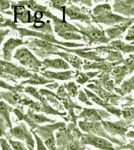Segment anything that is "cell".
Returning <instances> with one entry per match:
<instances>
[{"mask_svg":"<svg viewBox=\"0 0 134 150\" xmlns=\"http://www.w3.org/2000/svg\"><path fill=\"white\" fill-rule=\"evenodd\" d=\"M10 143L15 150H27L25 147L24 144L22 143L21 142L10 140Z\"/></svg>","mask_w":134,"mask_h":150,"instance_id":"4fadbf2b","label":"cell"},{"mask_svg":"<svg viewBox=\"0 0 134 150\" xmlns=\"http://www.w3.org/2000/svg\"><path fill=\"white\" fill-rule=\"evenodd\" d=\"M64 37L66 39L69 40L80 39V38H81L79 35H76L73 33L71 32H67L65 33Z\"/></svg>","mask_w":134,"mask_h":150,"instance_id":"2e32d148","label":"cell"},{"mask_svg":"<svg viewBox=\"0 0 134 150\" xmlns=\"http://www.w3.org/2000/svg\"><path fill=\"white\" fill-rule=\"evenodd\" d=\"M81 141L83 143L93 145V146L101 150H115V148H113V145L110 142L105 139L96 136L93 134L83 136L82 137Z\"/></svg>","mask_w":134,"mask_h":150,"instance_id":"3957f363","label":"cell"},{"mask_svg":"<svg viewBox=\"0 0 134 150\" xmlns=\"http://www.w3.org/2000/svg\"><path fill=\"white\" fill-rule=\"evenodd\" d=\"M20 41H16L15 40H10L5 45V48L6 50L11 51L14 48H15L16 47H17L18 45H19L20 44Z\"/></svg>","mask_w":134,"mask_h":150,"instance_id":"7c38bea8","label":"cell"},{"mask_svg":"<svg viewBox=\"0 0 134 150\" xmlns=\"http://www.w3.org/2000/svg\"><path fill=\"white\" fill-rule=\"evenodd\" d=\"M104 87L105 89L109 92H112L114 88L113 82L112 81L109 80L105 82Z\"/></svg>","mask_w":134,"mask_h":150,"instance_id":"d6986e66","label":"cell"},{"mask_svg":"<svg viewBox=\"0 0 134 150\" xmlns=\"http://www.w3.org/2000/svg\"><path fill=\"white\" fill-rule=\"evenodd\" d=\"M35 136L36 137L37 143V150H47L46 149L43 144V142H42L41 140L38 138V137L36 136V135L34 134Z\"/></svg>","mask_w":134,"mask_h":150,"instance_id":"ffe728a7","label":"cell"},{"mask_svg":"<svg viewBox=\"0 0 134 150\" xmlns=\"http://www.w3.org/2000/svg\"><path fill=\"white\" fill-rule=\"evenodd\" d=\"M131 144L129 145L124 146V145L122 146H119V148H115V150H120L121 149H130L131 150H134V141H131Z\"/></svg>","mask_w":134,"mask_h":150,"instance_id":"ac0fdd59","label":"cell"},{"mask_svg":"<svg viewBox=\"0 0 134 150\" xmlns=\"http://www.w3.org/2000/svg\"><path fill=\"white\" fill-rule=\"evenodd\" d=\"M77 149V146L75 144H71L68 147V150H76Z\"/></svg>","mask_w":134,"mask_h":150,"instance_id":"83f0119b","label":"cell"},{"mask_svg":"<svg viewBox=\"0 0 134 150\" xmlns=\"http://www.w3.org/2000/svg\"><path fill=\"white\" fill-rule=\"evenodd\" d=\"M121 30L119 29L118 28H112L110 29H108L106 32L107 34L108 35L109 37L112 38H115L118 37L122 33Z\"/></svg>","mask_w":134,"mask_h":150,"instance_id":"ba28073f","label":"cell"},{"mask_svg":"<svg viewBox=\"0 0 134 150\" xmlns=\"http://www.w3.org/2000/svg\"><path fill=\"white\" fill-rule=\"evenodd\" d=\"M63 27L64 28V29H66L69 32H74V31H76L75 27L72 26L71 24H68L67 23H64L63 24Z\"/></svg>","mask_w":134,"mask_h":150,"instance_id":"44dd1931","label":"cell"},{"mask_svg":"<svg viewBox=\"0 0 134 150\" xmlns=\"http://www.w3.org/2000/svg\"><path fill=\"white\" fill-rule=\"evenodd\" d=\"M127 70L124 69V67H123L118 66L115 67L112 71L113 75L115 76H118L120 75V74H125Z\"/></svg>","mask_w":134,"mask_h":150,"instance_id":"9a60e30c","label":"cell"},{"mask_svg":"<svg viewBox=\"0 0 134 150\" xmlns=\"http://www.w3.org/2000/svg\"><path fill=\"white\" fill-rule=\"evenodd\" d=\"M1 147L3 150H12L5 140L1 139Z\"/></svg>","mask_w":134,"mask_h":150,"instance_id":"cb8c5ba5","label":"cell"},{"mask_svg":"<svg viewBox=\"0 0 134 150\" xmlns=\"http://www.w3.org/2000/svg\"><path fill=\"white\" fill-rule=\"evenodd\" d=\"M82 117L88 121L98 122L102 121L103 117L95 109H86L82 113Z\"/></svg>","mask_w":134,"mask_h":150,"instance_id":"277c9868","label":"cell"},{"mask_svg":"<svg viewBox=\"0 0 134 150\" xmlns=\"http://www.w3.org/2000/svg\"><path fill=\"white\" fill-rule=\"evenodd\" d=\"M30 55L29 52L27 50H21L16 54V58L20 61L24 62Z\"/></svg>","mask_w":134,"mask_h":150,"instance_id":"30bf717a","label":"cell"},{"mask_svg":"<svg viewBox=\"0 0 134 150\" xmlns=\"http://www.w3.org/2000/svg\"><path fill=\"white\" fill-rule=\"evenodd\" d=\"M101 123L105 130L110 136L115 137V135H119L123 140L126 142V134L129 128L134 129V125L132 123L125 120H120L115 122L101 121Z\"/></svg>","mask_w":134,"mask_h":150,"instance_id":"6da1fadb","label":"cell"},{"mask_svg":"<svg viewBox=\"0 0 134 150\" xmlns=\"http://www.w3.org/2000/svg\"><path fill=\"white\" fill-rule=\"evenodd\" d=\"M113 46L117 50H120L121 51H125V50H132L133 48L132 47L124 44L123 42H116L113 44Z\"/></svg>","mask_w":134,"mask_h":150,"instance_id":"8fae6325","label":"cell"},{"mask_svg":"<svg viewBox=\"0 0 134 150\" xmlns=\"http://www.w3.org/2000/svg\"><path fill=\"white\" fill-rule=\"evenodd\" d=\"M49 63L50 66L55 68L66 69L69 68L67 64L65 62L60 59H57L49 62Z\"/></svg>","mask_w":134,"mask_h":150,"instance_id":"52a82bcc","label":"cell"},{"mask_svg":"<svg viewBox=\"0 0 134 150\" xmlns=\"http://www.w3.org/2000/svg\"><path fill=\"white\" fill-rule=\"evenodd\" d=\"M12 135L17 138L20 140H24L26 139L28 134L25 133L23 128L20 127H17L11 130Z\"/></svg>","mask_w":134,"mask_h":150,"instance_id":"5b68a950","label":"cell"},{"mask_svg":"<svg viewBox=\"0 0 134 150\" xmlns=\"http://www.w3.org/2000/svg\"></svg>","mask_w":134,"mask_h":150,"instance_id":"1f68e13d","label":"cell"},{"mask_svg":"<svg viewBox=\"0 0 134 150\" xmlns=\"http://www.w3.org/2000/svg\"><path fill=\"white\" fill-rule=\"evenodd\" d=\"M79 98L80 100H81V101H85L86 100V97L83 94H80L79 95Z\"/></svg>","mask_w":134,"mask_h":150,"instance_id":"f546056e","label":"cell"},{"mask_svg":"<svg viewBox=\"0 0 134 150\" xmlns=\"http://www.w3.org/2000/svg\"><path fill=\"white\" fill-rule=\"evenodd\" d=\"M51 77L54 78L59 79L60 80H66L70 77L71 73L69 72H61L58 73H49Z\"/></svg>","mask_w":134,"mask_h":150,"instance_id":"9c48e42d","label":"cell"},{"mask_svg":"<svg viewBox=\"0 0 134 150\" xmlns=\"http://www.w3.org/2000/svg\"><path fill=\"white\" fill-rule=\"evenodd\" d=\"M122 115L124 119L132 123L134 122V107L127 108L122 110Z\"/></svg>","mask_w":134,"mask_h":150,"instance_id":"8992f818","label":"cell"},{"mask_svg":"<svg viewBox=\"0 0 134 150\" xmlns=\"http://www.w3.org/2000/svg\"><path fill=\"white\" fill-rule=\"evenodd\" d=\"M38 44L41 47L44 48H49L51 47V45L49 43L44 41H39L38 42Z\"/></svg>","mask_w":134,"mask_h":150,"instance_id":"484cf974","label":"cell"},{"mask_svg":"<svg viewBox=\"0 0 134 150\" xmlns=\"http://www.w3.org/2000/svg\"><path fill=\"white\" fill-rule=\"evenodd\" d=\"M91 37L96 41H100L103 39V34L99 30H95L91 33Z\"/></svg>","mask_w":134,"mask_h":150,"instance_id":"5bb4252c","label":"cell"},{"mask_svg":"<svg viewBox=\"0 0 134 150\" xmlns=\"http://www.w3.org/2000/svg\"><path fill=\"white\" fill-rule=\"evenodd\" d=\"M33 118L35 120V121L38 123H43L45 122L49 121V120L45 118L44 116L40 115H33Z\"/></svg>","mask_w":134,"mask_h":150,"instance_id":"e0dca14e","label":"cell"},{"mask_svg":"<svg viewBox=\"0 0 134 150\" xmlns=\"http://www.w3.org/2000/svg\"><path fill=\"white\" fill-rule=\"evenodd\" d=\"M79 126L83 131L96 135L98 136L102 137L104 138L107 139L112 142L117 144L119 146H122L126 143V142L123 141H120L118 139L110 136L107 133V131L103 128L102 123L98 122H80Z\"/></svg>","mask_w":134,"mask_h":150,"instance_id":"7a4b0ae2","label":"cell"},{"mask_svg":"<svg viewBox=\"0 0 134 150\" xmlns=\"http://www.w3.org/2000/svg\"><path fill=\"white\" fill-rule=\"evenodd\" d=\"M28 82V83L33 84V85H38V84H41L42 82L39 79L36 78L31 79Z\"/></svg>","mask_w":134,"mask_h":150,"instance_id":"d4e9b609","label":"cell"},{"mask_svg":"<svg viewBox=\"0 0 134 150\" xmlns=\"http://www.w3.org/2000/svg\"><path fill=\"white\" fill-rule=\"evenodd\" d=\"M126 138L134 139V130H132L128 132L126 134Z\"/></svg>","mask_w":134,"mask_h":150,"instance_id":"4316f807","label":"cell"},{"mask_svg":"<svg viewBox=\"0 0 134 150\" xmlns=\"http://www.w3.org/2000/svg\"><path fill=\"white\" fill-rule=\"evenodd\" d=\"M17 74L18 75L22 77H27L29 76V73H28L27 71L24 69H19L17 71Z\"/></svg>","mask_w":134,"mask_h":150,"instance_id":"603a6c76","label":"cell"},{"mask_svg":"<svg viewBox=\"0 0 134 150\" xmlns=\"http://www.w3.org/2000/svg\"><path fill=\"white\" fill-rule=\"evenodd\" d=\"M68 15L71 17H76L79 15V13L78 11L76 9H69L68 11Z\"/></svg>","mask_w":134,"mask_h":150,"instance_id":"7402d4cb","label":"cell"},{"mask_svg":"<svg viewBox=\"0 0 134 150\" xmlns=\"http://www.w3.org/2000/svg\"><path fill=\"white\" fill-rule=\"evenodd\" d=\"M28 92L32 95H34L36 92V90L33 88H28Z\"/></svg>","mask_w":134,"mask_h":150,"instance_id":"f1b7e54d","label":"cell"},{"mask_svg":"<svg viewBox=\"0 0 134 150\" xmlns=\"http://www.w3.org/2000/svg\"><path fill=\"white\" fill-rule=\"evenodd\" d=\"M56 4L57 5H62L63 4H64V1H56Z\"/></svg>","mask_w":134,"mask_h":150,"instance_id":"4dcf8cb0","label":"cell"}]
</instances>
